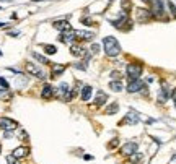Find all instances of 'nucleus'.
<instances>
[{
  "label": "nucleus",
  "instance_id": "nucleus-1",
  "mask_svg": "<svg viewBox=\"0 0 176 164\" xmlns=\"http://www.w3.org/2000/svg\"><path fill=\"white\" fill-rule=\"evenodd\" d=\"M103 44H104V52H106V55H109V57H116V55L121 52V46H119L116 37L108 36L103 39Z\"/></svg>",
  "mask_w": 176,
  "mask_h": 164
},
{
  "label": "nucleus",
  "instance_id": "nucleus-2",
  "mask_svg": "<svg viewBox=\"0 0 176 164\" xmlns=\"http://www.w3.org/2000/svg\"><path fill=\"white\" fill-rule=\"evenodd\" d=\"M113 25H114V28H117V29H121V31H129L130 28H132V21L127 18V13H121V18L114 20Z\"/></svg>",
  "mask_w": 176,
  "mask_h": 164
},
{
  "label": "nucleus",
  "instance_id": "nucleus-3",
  "mask_svg": "<svg viewBox=\"0 0 176 164\" xmlns=\"http://www.w3.org/2000/svg\"><path fill=\"white\" fill-rule=\"evenodd\" d=\"M152 5V15L155 18H165V7H163V0H150Z\"/></svg>",
  "mask_w": 176,
  "mask_h": 164
},
{
  "label": "nucleus",
  "instance_id": "nucleus-4",
  "mask_svg": "<svg viewBox=\"0 0 176 164\" xmlns=\"http://www.w3.org/2000/svg\"><path fill=\"white\" fill-rule=\"evenodd\" d=\"M137 150H139V143H137V141H127V143L121 148V154L126 156V158H130L132 154L137 153Z\"/></svg>",
  "mask_w": 176,
  "mask_h": 164
},
{
  "label": "nucleus",
  "instance_id": "nucleus-5",
  "mask_svg": "<svg viewBox=\"0 0 176 164\" xmlns=\"http://www.w3.org/2000/svg\"><path fill=\"white\" fill-rule=\"evenodd\" d=\"M126 73L130 80H139V76L142 75V67L139 64H129L126 68Z\"/></svg>",
  "mask_w": 176,
  "mask_h": 164
},
{
  "label": "nucleus",
  "instance_id": "nucleus-6",
  "mask_svg": "<svg viewBox=\"0 0 176 164\" xmlns=\"http://www.w3.org/2000/svg\"><path fill=\"white\" fill-rule=\"evenodd\" d=\"M153 18V15L150 10H147V8H139V10H135V20L139 21V23H147V21H150Z\"/></svg>",
  "mask_w": 176,
  "mask_h": 164
},
{
  "label": "nucleus",
  "instance_id": "nucleus-7",
  "mask_svg": "<svg viewBox=\"0 0 176 164\" xmlns=\"http://www.w3.org/2000/svg\"><path fill=\"white\" fill-rule=\"evenodd\" d=\"M16 127H18V123L15 120H12V119H8V117H0V128L2 130L12 132V130H16Z\"/></svg>",
  "mask_w": 176,
  "mask_h": 164
},
{
  "label": "nucleus",
  "instance_id": "nucleus-8",
  "mask_svg": "<svg viewBox=\"0 0 176 164\" xmlns=\"http://www.w3.org/2000/svg\"><path fill=\"white\" fill-rule=\"evenodd\" d=\"M52 26L57 31H60V33H70L72 31V26H70V23L67 20H57V21H54V23H52Z\"/></svg>",
  "mask_w": 176,
  "mask_h": 164
},
{
  "label": "nucleus",
  "instance_id": "nucleus-9",
  "mask_svg": "<svg viewBox=\"0 0 176 164\" xmlns=\"http://www.w3.org/2000/svg\"><path fill=\"white\" fill-rule=\"evenodd\" d=\"M140 89H147V86L140 80H130L129 84H127V91L129 93H137Z\"/></svg>",
  "mask_w": 176,
  "mask_h": 164
},
{
  "label": "nucleus",
  "instance_id": "nucleus-10",
  "mask_svg": "<svg viewBox=\"0 0 176 164\" xmlns=\"http://www.w3.org/2000/svg\"><path fill=\"white\" fill-rule=\"evenodd\" d=\"M26 72L30 73V75L33 76H38V78H44L46 75H44V72L39 68V67H36L35 64H26Z\"/></svg>",
  "mask_w": 176,
  "mask_h": 164
},
{
  "label": "nucleus",
  "instance_id": "nucleus-11",
  "mask_svg": "<svg viewBox=\"0 0 176 164\" xmlns=\"http://www.w3.org/2000/svg\"><path fill=\"white\" fill-rule=\"evenodd\" d=\"M28 154H30V148H28V146H18V148H15V150L12 151V156L15 158V159L26 158Z\"/></svg>",
  "mask_w": 176,
  "mask_h": 164
},
{
  "label": "nucleus",
  "instance_id": "nucleus-12",
  "mask_svg": "<svg viewBox=\"0 0 176 164\" xmlns=\"http://www.w3.org/2000/svg\"><path fill=\"white\" fill-rule=\"evenodd\" d=\"M73 36L82 39V41H92V39L95 37L93 33H88V31H73Z\"/></svg>",
  "mask_w": 176,
  "mask_h": 164
},
{
  "label": "nucleus",
  "instance_id": "nucleus-13",
  "mask_svg": "<svg viewBox=\"0 0 176 164\" xmlns=\"http://www.w3.org/2000/svg\"><path fill=\"white\" fill-rule=\"evenodd\" d=\"M70 54L73 57H83L85 54H87V50H85L82 46H77V44H72L70 46Z\"/></svg>",
  "mask_w": 176,
  "mask_h": 164
},
{
  "label": "nucleus",
  "instance_id": "nucleus-14",
  "mask_svg": "<svg viewBox=\"0 0 176 164\" xmlns=\"http://www.w3.org/2000/svg\"><path fill=\"white\" fill-rule=\"evenodd\" d=\"M65 70V65H60V64H52V72H51V76L52 78H57L59 75H62Z\"/></svg>",
  "mask_w": 176,
  "mask_h": 164
},
{
  "label": "nucleus",
  "instance_id": "nucleus-15",
  "mask_svg": "<svg viewBox=\"0 0 176 164\" xmlns=\"http://www.w3.org/2000/svg\"><path fill=\"white\" fill-rule=\"evenodd\" d=\"M73 31L70 33H60V36H59V41L60 42H65V44H73Z\"/></svg>",
  "mask_w": 176,
  "mask_h": 164
},
{
  "label": "nucleus",
  "instance_id": "nucleus-16",
  "mask_svg": "<svg viewBox=\"0 0 176 164\" xmlns=\"http://www.w3.org/2000/svg\"><path fill=\"white\" fill-rule=\"evenodd\" d=\"M41 96H43L44 99L52 98V96H54V88L51 86V84H44V86H43V91H41Z\"/></svg>",
  "mask_w": 176,
  "mask_h": 164
},
{
  "label": "nucleus",
  "instance_id": "nucleus-17",
  "mask_svg": "<svg viewBox=\"0 0 176 164\" xmlns=\"http://www.w3.org/2000/svg\"><path fill=\"white\" fill-rule=\"evenodd\" d=\"M70 91V88H69V84L67 83H60V86L57 88V91H55V96H59V98L64 99V96Z\"/></svg>",
  "mask_w": 176,
  "mask_h": 164
},
{
  "label": "nucleus",
  "instance_id": "nucleus-18",
  "mask_svg": "<svg viewBox=\"0 0 176 164\" xmlns=\"http://www.w3.org/2000/svg\"><path fill=\"white\" fill-rule=\"evenodd\" d=\"M80 98L83 103H87V101H90V98H92V86H83L82 88V94H80Z\"/></svg>",
  "mask_w": 176,
  "mask_h": 164
},
{
  "label": "nucleus",
  "instance_id": "nucleus-19",
  "mask_svg": "<svg viewBox=\"0 0 176 164\" xmlns=\"http://www.w3.org/2000/svg\"><path fill=\"white\" fill-rule=\"evenodd\" d=\"M170 98V89H168V84L163 83L162 84V93H160V98H158V101L160 103H163V101H166Z\"/></svg>",
  "mask_w": 176,
  "mask_h": 164
},
{
  "label": "nucleus",
  "instance_id": "nucleus-20",
  "mask_svg": "<svg viewBox=\"0 0 176 164\" xmlns=\"http://www.w3.org/2000/svg\"><path fill=\"white\" fill-rule=\"evenodd\" d=\"M139 122V115H135V114H127L126 117H124V120H122V123H129V125H134V123H137Z\"/></svg>",
  "mask_w": 176,
  "mask_h": 164
},
{
  "label": "nucleus",
  "instance_id": "nucleus-21",
  "mask_svg": "<svg viewBox=\"0 0 176 164\" xmlns=\"http://www.w3.org/2000/svg\"><path fill=\"white\" fill-rule=\"evenodd\" d=\"M108 101V94L103 93V91H100L98 94H96V99H95V104L96 106H103L104 103Z\"/></svg>",
  "mask_w": 176,
  "mask_h": 164
},
{
  "label": "nucleus",
  "instance_id": "nucleus-22",
  "mask_svg": "<svg viewBox=\"0 0 176 164\" xmlns=\"http://www.w3.org/2000/svg\"><path fill=\"white\" fill-rule=\"evenodd\" d=\"M117 111H119V104H117V103H113V104H109V106L106 107L104 114H106V115H111V114H116Z\"/></svg>",
  "mask_w": 176,
  "mask_h": 164
},
{
  "label": "nucleus",
  "instance_id": "nucleus-23",
  "mask_svg": "<svg viewBox=\"0 0 176 164\" xmlns=\"http://www.w3.org/2000/svg\"><path fill=\"white\" fill-rule=\"evenodd\" d=\"M109 88L113 89V91L119 93V91H122V83L121 81H109Z\"/></svg>",
  "mask_w": 176,
  "mask_h": 164
},
{
  "label": "nucleus",
  "instance_id": "nucleus-24",
  "mask_svg": "<svg viewBox=\"0 0 176 164\" xmlns=\"http://www.w3.org/2000/svg\"><path fill=\"white\" fill-rule=\"evenodd\" d=\"M43 49H44V52L49 54V55H52V54L57 52V49H55V46H52V44H44Z\"/></svg>",
  "mask_w": 176,
  "mask_h": 164
},
{
  "label": "nucleus",
  "instance_id": "nucleus-25",
  "mask_svg": "<svg viewBox=\"0 0 176 164\" xmlns=\"http://www.w3.org/2000/svg\"><path fill=\"white\" fill-rule=\"evenodd\" d=\"M0 99H2V101L12 99V93H10V89H0Z\"/></svg>",
  "mask_w": 176,
  "mask_h": 164
},
{
  "label": "nucleus",
  "instance_id": "nucleus-26",
  "mask_svg": "<svg viewBox=\"0 0 176 164\" xmlns=\"http://www.w3.org/2000/svg\"><path fill=\"white\" fill-rule=\"evenodd\" d=\"M33 57H35V59L39 62V64H46V65H47V64H51V62H49L46 57H43V55H39L38 52H33Z\"/></svg>",
  "mask_w": 176,
  "mask_h": 164
},
{
  "label": "nucleus",
  "instance_id": "nucleus-27",
  "mask_svg": "<svg viewBox=\"0 0 176 164\" xmlns=\"http://www.w3.org/2000/svg\"><path fill=\"white\" fill-rule=\"evenodd\" d=\"M129 159H130V162H134V164H139V162L142 161V154H140V153H139V154H137V153H135V154H132V156L129 158Z\"/></svg>",
  "mask_w": 176,
  "mask_h": 164
},
{
  "label": "nucleus",
  "instance_id": "nucleus-28",
  "mask_svg": "<svg viewBox=\"0 0 176 164\" xmlns=\"http://www.w3.org/2000/svg\"><path fill=\"white\" fill-rule=\"evenodd\" d=\"M7 164H18V162H16V159L10 154V156H7Z\"/></svg>",
  "mask_w": 176,
  "mask_h": 164
},
{
  "label": "nucleus",
  "instance_id": "nucleus-29",
  "mask_svg": "<svg viewBox=\"0 0 176 164\" xmlns=\"http://www.w3.org/2000/svg\"><path fill=\"white\" fill-rule=\"evenodd\" d=\"M0 86H3L5 89H8V81L5 78H0Z\"/></svg>",
  "mask_w": 176,
  "mask_h": 164
},
{
  "label": "nucleus",
  "instance_id": "nucleus-30",
  "mask_svg": "<svg viewBox=\"0 0 176 164\" xmlns=\"http://www.w3.org/2000/svg\"><path fill=\"white\" fill-rule=\"evenodd\" d=\"M168 7H170V10H171V13H173V16H176V7H174V3H171V2H168Z\"/></svg>",
  "mask_w": 176,
  "mask_h": 164
},
{
  "label": "nucleus",
  "instance_id": "nucleus-31",
  "mask_svg": "<svg viewBox=\"0 0 176 164\" xmlns=\"http://www.w3.org/2000/svg\"><path fill=\"white\" fill-rule=\"evenodd\" d=\"M98 50H100V46H98V44H93V46H92V52H93V54H96Z\"/></svg>",
  "mask_w": 176,
  "mask_h": 164
},
{
  "label": "nucleus",
  "instance_id": "nucleus-32",
  "mask_svg": "<svg viewBox=\"0 0 176 164\" xmlns=\"http://www.w3.org/2000/svg\"><path fill=\"white\" fill-rule=\"evenodd\" d=\"M122 7H126V8H130V2H129V0H122Z\"/></svg>",
  "mask_w": 176,
  "mask_h": 164
},
{
  "label": "nucleus",
  "instance_id": "nucleus-33",
  "mask_svg": "<svg viewBox=\"0 0 176 164\" xmlns=\"http://www.w3.org/2000/svg\"><path fill=\"white\" fill-rule=\"evenodd\" d=\"M117 146V140H113V143H109V148H116Z\"/></svg>",
  "mask_w": 176,
  "mask_h": 164
},
{
  "label": "nucleus",
  "instance_id": "nucleus-34",
  "mask_svg": "<svg viewBox=\"0 0 176 164\" xmlns=\"http://www.w3.org/2000/svg\"><path fill=\"white\" fill-rule=\"evenodd\" d=\"M111 76H114V78H121V76H119V73H117V72H114V73H111Z\"/></svg>",
  "mask_w": 176,
  "mask_h": 164
},
{
  "label": "nucleus",
  "instance_id": "nucleus-35",
  "mask_svg": "<svg viewBox=\"0 0 176 164\" xmlns=\"http://www.w3.org/2000/svg\"><path fill=\"white\" fill-rule=\"evenodd\" d=\"M171 96H173V99H174V101H176V88H174V89H173V94H171Z\"/></svg>",
  "mask_w": 176,
  "mask_h": 164
},
{
  "label": "nucleus",
  "instance_id": "nucleus-36",
  "mask_svg": "<svg viewBox=\"0 0 176 164\" xmlns=\"http://www.w3.org/2000/svg\"><path fill=\"white\" fill-rule=\"evenodd\" d=\"M173 161H176V154H174V156H173Z\"/></svg>",
  "mask_w": 176,
  "mask_h": 164
},
{
  "label": "nucleus",
  "instance_id": "nucleus-37",
  "mask_svg": "<svg viewBox=\"0 0 176 164\" xmlns=\"http://www.w3.org/2000/svg\"><path fill=\"white\" fill-rule=\"evenodd\" d=\"M142 2H150V0H142Z\"/></svg>",
  "mask_w": 176,
  "mask_h": 164
},
{
  "label": "nucleus",
  "instance_id": "nucleus-38",
  "mask_svg": "<svg viewBox=\"0 0 176 164\" xmlns=\"http://www.w3.org/2000/svg\"><path fill=\"white\" fill-rule=\"evenodd\" d=\"M2 26H3V23H0V28H2Z\"/></svg>",
  "mask_w": 176,
  "mask_h": 164
},
{
  "label": "nucleus",
  "instance_id": "nucleus-39",
  "mask_svg": "<svg viewBox=\"0 0 176 164\" xmlns=\"http://www.w3.org/2000/svg\"><path fill=\"white\" fill-rule=\"evenodd\" d=\"M174 106H176V101H174Z\"/></svg>",
  "mask_w": 176,
  "mask_h": 164
}]
</instances>
